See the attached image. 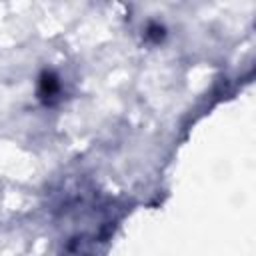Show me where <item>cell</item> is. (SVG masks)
<instances>
[{"instance_id":"1","label":"cell","mask_w":256,"mask_h":256,"mask_svg":"<svg viewBox=\"0 0 256 256\" xmlns=\"http://www.w3.org/2000/svg\"><path fill=\"white\" fill-rule=\"evenodd\" d=\"M56 92H58V80H56V76L44 74L42 80H40V96H42L44 100H48V98L54 96Z\"/></svg>"}]
</instances>
